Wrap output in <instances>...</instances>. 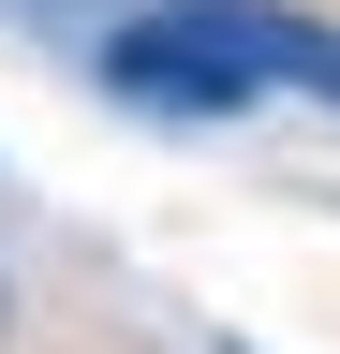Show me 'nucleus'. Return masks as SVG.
<instances>
[{"label": "nucleus", "instance_id": "nucleus-1", "mask_svg": "<svg viewBox=\"0 0 340 354\" xmlns=\"http://www.w3.org/2000/svg\"><path fill=\"white\" fill-rule=\"evenodd\" d=\"M104 88H118V104H163V118H237L251 88H267V74L237 59L222 0H163V15L104 30Z\"/></svg>", "mask_w": 340, "mask_h": 354}, {"label": "nucleus", "instance_id": "nucleus-2", "mask_svg": "<svg viewBox=\"0 0 340 354\" xmlns=\"http://www.w3.org/2000/svg\"><path fill=\"white\" fill-rule=\"evenodd\" d=\"M0 310H15V295H0Z\"/></svg>", "mask_w": 340, "mask_h": 354}]
</instances>
